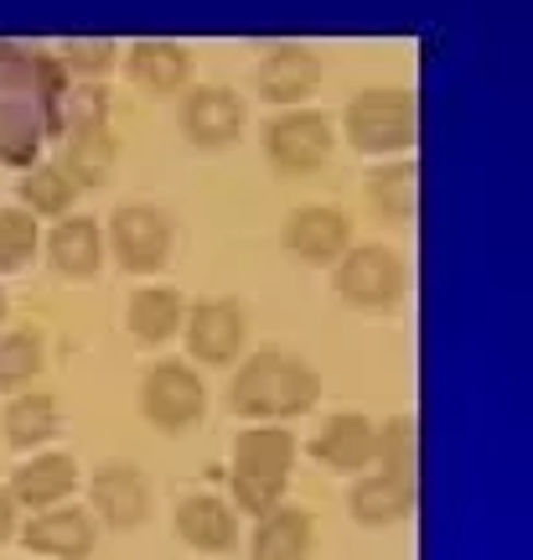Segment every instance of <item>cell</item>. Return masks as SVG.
I'll use <instances>...</instances> for the list:
<instances>
[{"instance_id": "3", "label": "cell", "mask_w": 533, "mask_h": 560, "mask_svg": "<svg viewBox=\"0 0 533 560\" xmlns=\"http://www.w3.org/2000/svg\"><path fill=\"white\" fill-rule=\"evenodd\" d=\"M347 140L368 156L410 151L415 145V94L404 89H368L347 104Z\"/></svg>"}, {"instance_id": "1", "label": "cell", "mask_w": 533, "mask_h": 560, "mask_svg": "<svg viewBox=\"0 0 533 560\" xmlns=\"http://www.w3.org/2000/svg\"><path fill=\"white\" fill-rule=\"evenodd\" d=\"M62 94H68V79L58 58L0 42V161L5 166L37 161L42 140L58 130Z\"/></svg>"}, {"instance_id": "9", "label": "cell", "mask_w": 533, "mask_h": 560, "mask_svg": "<svg viewBox=\"0 0 533 560\" xmlns=\"http://www.w3.org/2000/svg\"><path fill=\"white\" fill-rule=\"evenodd\" d=\"M238 130H244V100L223 83H208V89H192L181 100V136L192 140L198 151H223L234 145Z\"/></svg>"}, {"instance_id": "23", "label": "cell", "mask_w": 533, "mask_h": 560, "mask_svg": "<svg viewBox=\"0 0 533 560\" xmlns=\"http://www.w3.org/2000/svg\"><path fill=\"white\" fill-rule=\"evenodd\" d=\"M374 467L389 478L419 482V425L415 416H389L374 425Z\"/></svg>"}, {"instance_id": "5", "label": "cell", "mask_w": 533, "mask_h": 560, "mask_svg": "<svg viewBox=\"0 0 533 560\" xmlns=\"http://www.w3.org/2000/svg\"><path fill=\"white\" fill-rule=\"evenodd\" d=\"M202 410H208V384L198 380V369L181 359H166L156 369H145L140 380V416L151 420L156 431H187L198 425Z\"/></svg>"}, {"instance_id": "28", "label": "cell", "mask_w": 533, "mask_h": 560, "mask_svg": "<svg viewBox=\"0 0 533 560\" xmlns=\"http://www.w3.org/2000/svg\"><path fill=\"white\" fill-rule=\"evenodd\" d=\"M42 374V338L32 327H16L0 338V395L5 389H21Z\"/></svg>"}, {"instance_id": "26", "label": "cell", "mask_w": 533, "mask_h": 560, "mask_svg": "<svg viewBox=\"0 0 533 560\" xmlns=\"http://www.w3.org/2000/svg\"><path fill=\"white\" fill-rule=\"evenodd\" d=\"M374 202L383 219L394 223H410L419 208V166L415 161H399V166H383V172H374Z\"/></svg>"}, {"instance_id": "30", "label": "cell", "mask_w": 533, "mask_h": 560, "mask_svg": "<svg viewBox=\"0 0 533 560\" xmlns=\"http://www.w3.org/2000/svg\"><path fill=\"white\" fill-rule=\"evenodd\" d=\"M58 125H68V136H79V130H104V125H109V94H104L99 83L68 89L58 104Z\"/></svg>"}, {"instance_id": "19", "label": "cell", "mask_w": 533, "mask_h": 560, "mask_svg": "<svg viewBox=\"0 0 533 560\" xmlns=\"http://www.w3.org/2000/svg\"><path fill=\"white\" fill-rule=\"evenodd\" d=\"M296 431L291 425H249L234 436V472H254V478L291 482L296 467Z\"/></svg>"}, {"instance_id": "25", "label": "cell", "mask_w": 533, "mask_h": 560, "mask_svg": "<svg viewBox=\"0 0 533 560\" xmlns=\"http://www.w3.org/2000/svg\"><path fill=\"white\" fill-rule=\"evenodd\" d=\"M119 145L115 136H109V125L104 130H79V136H68V177H73V187H99L104 177H109V166H115Z\"/></svg>"}, {"instance_id": "8", "label": "cell", "mask_w": 533, "mask_h": 560, "mask_svg": "<svg viewBox=\"0 0 533 560\" xmlns=\"http://www.w3.org/2000/svg\"><path fill=\"white\" fill-rule=\"evenodd\" d=\"M264 156L275 172H317L321 161L332 156V125L327 115L311 109H291L280 120L264 125Z\"/></svg>"}, {"instance_id": "12", "label": "cell", "mask_w": 533, "mask_h": 560, "mask_svg": "<svg viewBox=\"0 0 533 560\" xmlns=\"http://www.w3.org/2000/svg\"><path fill=\"white\" fill-rule=\"evenodd\" d=\"M347 240H353V229H347V213H342V208L306 202V208H296V213L285 219V249L306 265L342 260V255H347Z\"/></svg>"}, {"instance_id": "4", "label": "cell", "mask_w": 533, "mask_h": 560, "mask_svg": "<svg viewBox=\"0 0 533 560\" xmlns=\"http://www.w3.org/2000/svg\"><path fill=\"white\" fill-rule=\"evenodd\" d=\"M332 285L353 312H389L404 296V260L389 244H357L336 260Z\"/></svg>"}, {"instance_id": "13", "label": "cell", "mask_w": 533, "mask_h": 560, "mask_svg": "<svg viewBox=\"0 0 533 560\" xmlns=\"http://www.w3.org/2000/svg\"><path fill=\"white\" fill-rule=\"evenodd\" d=\"M21 540L37 560H88L94 556V520L83 509H42L37 520L21 529Z\"/></svg>"}, {"instance_id": "10", "label": "cell", "mask_w": 533, "mask_h": 560, "mask_svg": "<svg viewBox=\"0 0 533 560\" xmlns=\"http://www.w3.org/2000/svg\"><path fill=\"white\" fill-rule=\"evenodd\" d=\"M419 503V482H404V478H389V472H357L353 488H347V514L353 524L363 529H394L415 514Z\"/></svg>"}, {"instance_id": "20", "label": "cell", "mask_w": 533, "mask_h": 560, "mask_svg": "<svg viewBox=\"0 0 533 560\" xmlns=\"http://www.w3.org/2000/svg\"><path fill=\"white\" fill-rule=\"evenodd\" d=\"M181 322H187V301L181 291L171 285H140L130 306H125V327H130V338L135 342H171L181 332Z\"/></svg>"}, {"instance_id": "29", "label": "cell", "mask_w": 533, "mask_h": 560, "mask_svg": "<svg viewBox=\"0 0 533 560\" xmlns=\"http://www.w3.org/2000/svg\"><path fill=\"white\" fill-rule=\"evenodd\" d=\"M37 255V219L21 208H0V276H16Z\"/></svg>"}, {"instance_id": "18", "label": "cell", "mask_w": 533, "mask_h": 560, "mask_svg": "<svg viewBox=\"0 0 533 560\" xmlns=\"http://www.w3.org/2000/svg\"><path fill=\"white\" fill-rule=\"evenodd\" d=\"M73 482H79V462L68 452H37L26 467H16L11 499H16V509H58L73 493Z\"/></svg>"}, {"instance_id": "21", "label": "cell", "mask_w": 533, "mask_h": 560, "mask_svg": "<svg viewBox=\"0 0 533 560\" xmlns=\"http://www.w3.org/2000/svg\"><path fill=\"white\" fill-rule=\"evenodd\" d=\"M47 255H52V270L68 280H94L104 265V234L94 219H62L47 240Z\"/></svg>"}, {"instance_id": "34", "label": "cell", "mask_w": 533, "mask_h": 560, "mask_svg": "<svg viewBox=\"0 0 533 560\" xmlns=\"http://www.w3.org/2000/svg\"><path fill=\"white\" fill-rule=\"evenodd\" d=\"M0 327H5V291H0Z\"/></svg>"}, {"instance_id": "24", "label": "cell", "mask_w": 533, "mask_h": 560, "mask_svg": "<svg viewBox=\"0 0 533 560\" xmlns=\"http://www.w3.org/2000/svg\"><path fill=\"white\" fill-rule=\"evenodd\" d=\"M52 431H58V400L52 395L26 389V395L5 405V441L16 452H37L42 441H52Z\"/></svg>"}, {"instance_id": "31", "label": "cell", "mask_w": 533, "mask_h": 560, "mask_svg": "<svg viewBox=\"0 0 533 560\" xmlns=\"http://www.w3.org/2000/svg\"><path fill=\"white\" fill-rule=\"evenodd\" d=\"M234 509L238 514H270V509H280L285 503V482L280 478H254V472H234Z\"/></svg>"}, {"instance_id": "14", "label": "cell", "mask_w": 533, "mask_h": 560, "mask_svg": "<svg viewBox=\"0 0 533 560\" xmlns=\"http://www.w3.org/2000/svg\"><path fill=\"white\" fill-rule=\"evenodd\" d=\"M249 550H254V560H311V550H317V520H311V509L280 503L270 514H259L254 535H249Z\"/></svg>"}, {"instance_id": "32", "label": "cell", "mask_w": 533, "mask_h": 560, "mask_svg": "<svg viewBox=\"0 0 533 560\" xmlns=\"http://www.w3.org/2000/svg\"><path fill=\"white\" fill-rule=\"evenodd\" d=\"M115 62V42L109 37H79L62 47V68H73V73H104Z\"/></svg>"}, {"instance_id": "2", "label": "cell", "mask_w": 533, "mask_h": 560, "mask_svg": "<svg viewBox=\"0 0 533 560\" xmlns=\"http://www.w3.org/2000/svg\"><path fill=\"white\" fill-rule=\"evenodd\" d=\"M321 400V374L285 348H259L238 363L228 405L249 420H296Z\"/></svg>"}, {"instance_id": "7", "label": "cell", "mask_w": 533, "mask_h": 560, "mask_svg": "<svg viewBox=\"0 0 533 560\" xmlns=\"http://www.w3.org/2000/svg\"><path fill=\"white\" fill-rule=\"evenodd\" d=\"M181 332H187V353L208 369H228L238 363L244 353V342H249V317H244V306L228 296H213V301H198L187 322H181Z\"/></svg>"}, {"instance_id": "22", "label": "cell", "mask_w": 533, "mask_h": 560, "mask_svg": "<svg viewBox=\"0 0 533 560\" xmlns=\"http://www.w3.org/2000/svg\"><path fill=\"white\" fill-rule=\"evenodd\" d=\"M187 73H192V58L181 42H135L130 47V79L145 94H177Z\"/></svg>"}, {"instance_id": "15", "label": "cell", "mask_w": 533, "mask_h": 560, "mask_svg": "<svg viewBox=\"0 0 533 560\" xmlns=\"http://www.w3.org/2000/svg\"><path fill=\"white\" fill-rule=\"evenodd\" d=\"M311 452H317L321 467H332V472H347V478H357L363 467H374V420L357 416V410H336V416L321 420L317 441H311Z\"/></svg>"}, {"instance_id": "16", "label": "cell", "mask_w": 533, "mask_h": 560, "mask_svg": "<svg viewBox=\"0 0 533 560\" xmlns=\"http://www.w3.org/2000/svg\"><path fill=\"white\" fill-rule=\"evenodd\" d=\"M177 535H181V545H192L202 556L234 550V540H238L234 503L217 499V493H187V499L177 503Z\"/></svg>"}, {"instance_id": "33", "label": "cell", "mask_w": 533, "mask_h": 560, "mask_svg": "<svg viewBox=\"0 0 533 560\" xmlns=\"http://www.w3.org/2000/svg\"><path fill=\"white\" fill-rule=\"evenodd\" d=\"M16 535V499H11V488H0V540H11Z\"/></svg>"}, {"instance_id": "17", "label": "cell", "mask_w": 533, "mask_h": 560, "mask_svg": "<svg viewBox=\"0 0 533 560\" xmlns=\"http://www.w3.org/2000/svg\"><path fill=\"white\" fill-rule=\"evenodd\" d=\"M321 79V62L311 47H300V42H280V47H270L264 52V62H259V94L270 104H300L311 89H317Z\"/></svg>"}, {"instance_id": "11", "label": "cell", "mask_w": 533, "mask_h": 560, "mask_svg": "<svg viewBox=\"0 0 533 560\" xmlns=\"http://www.w3.org/2000/svg\"><path fill=\"white\" fill-rule=\"evenodd\" d=\"M88 493H94V509L109 529H140L151 514V482L135 462H104L88 482Z\"/></svg>"}, {"instance_id": "6", "label": "cell", "mask_w": 533, "mask_h": 560, "mask_svg": "<svg viewBox=\"0 0 533 560\" xmlns=\"http://www.w3.org/2000/svg\"><path fill=\"white\" fill-rule=\"evenodd\" d=\"M109 240H115V260L125 270L151 276L171 255V213L156 202H125V208H115Z\"/></svg>"}, {"instance_id": "27", "label": "cell", "mask_w": 533, "mask_h": 560, "mask_svg": "<svg viewBox=\"0 0 533 560\" xmlns=\"http://www.w3.org/2000/svg\"><path fill=\"white\" fill-rule=\"evenodd\" d=\"M73 177L62 172V166H26V177H21V202L32 208V213H68L73 208Z\"/></svg>"}]
</instances>
